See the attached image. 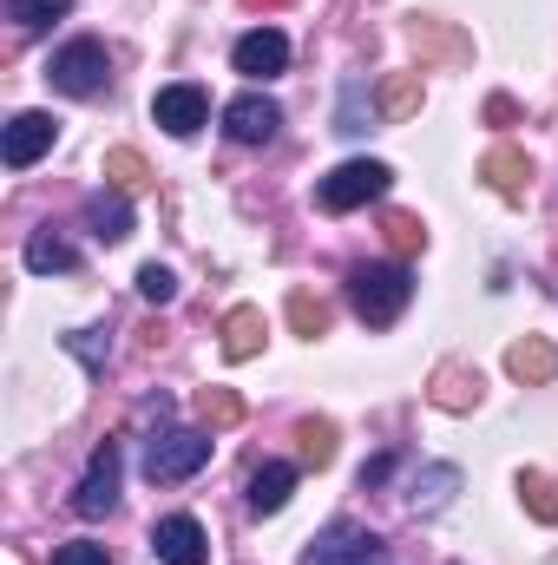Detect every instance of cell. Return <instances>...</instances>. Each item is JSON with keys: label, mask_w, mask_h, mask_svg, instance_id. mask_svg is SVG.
Here are the masks:
<instances>
[{"label": "cell", "mask_w": 558, "mask_h": 565, "mask_svg": "<svg viewBox=\"0 0 558 565\" xmlns=\"http://www.w3.org/2000/svg\"><path fill=\"white\" fill-rule=\"evenodd\" d=\"M106 178H112V191H139V184H151V164H144L132 145H112L106 151Z\"/></svg>", "instance_id": "cell-22"}, {"label": "cell", "mask_w": 558, "mask_h": 565, "mask_svg": "<svg viewBox=\"0 0 558 565\" xmlns=\"http://www.w3.org/2000/svg\"><path fill=\"white\" fill-rule=\"evenodd\" d=\"M264 335H270V329H264V309H230V316H224V355H230V362H250V355L264 349Z\"/></svg>", "instance_id": "cell-20"}, {"label": "cell", "mask_w": 558, "mask_h": 565, "mask_svg": "<svg viewBox=\"0 0 558 565\" xmlns=\"http://www.w3.org/2000/svg\"><path fill=\"white\" fill-rule=\"evenodd\" d=\"M388 184H395V171L382 158H348L315 184V198H322V211H362V204L388 198Z\"/></svg>", "instance_id": "cell-4"}, {"label": "cell", "mask_w": 558, "mask_h": 565, "mask_svg": "<svg viewBox=\"0 0 558 565\" xmlns=\"http://www.w3.org/2000/svg\"><path fill=\"white\" fill-rule=\"evenodd\" d=\"M375 99H382V119H388V126H401V119H415V113H420L427 86H420V73H388V79L375 86Z\"/></svg>", "instance_id": "cell-19"}, {"label": "cell", "mask_w": 558, "mask_h": 565, "mask_svg": "<svg viewBox=\"0 0 558 565\" xmlns=\"http://www.w3.org/2000/svg\"><path fill=\"white\" fill-rule=\"evenodd\" d=\"M20 257H26V270H33V277H66V270H79V250H73L53 224H46V231H33Z\"/></svg>", "instance_id": "cell-17"}, {"label": "cell", "mask_w": 558, "mask_h": 565, "mask_svg": "<svg viewBox=\"0 0 558 565\" xmlns=\"http://www.w3.org/2000/svg\"><path fill=\"white\" fill-rule=\"evenodd\" d=\"M250 7H277V0H250Z\"/></svg>", "instance_id": "cell-34"}, {"label": "cell", "mask_w": 558, "mask_h": 565, "mask_svg": "<svg viewBox=\"0 0 558 565\" xmlns=\"http://www.w3.org/2000/svg\"><path fill=\"white\" fill-rule=\"evenodd\" d=\"M415 296V277L408 264H355L348 270V309L368 322V329H388Z\"/></svg>", "instance_id": "cell-1"}, {"label": "cell", "mask_w": 558, "mask_h": 565, "mask_svg": "<svg viewBox=\"0 0 558 565\" xmlns=\"http://www.w3.org/2000/svg\"><path fill=\"white\" fill-rule=\"evenodd\" d=\"M382 540L368 533V526H355V520H335V526H322L309 546H302V565H382Z\"/></svg>", "instance_id": "cell-5"}, {"label": "cell", "mask_w": 558, "mask_h": 565, "mask_svg": "<svg viewBox=\"0 0 558 565\" xmlns=\"http://www.w3.org/2000/svg\"><path fill=\"white\" fill-rule=\"evenodd\" d=\"M86 231H93L99 244H126V237H132V204H126V191H93V198H86Z\"/></svg>", "instance_id": "cell-14"}, {"label": "cell", "mask_w": 558, "mask_h": 565, "mask_svg": "<svg viewBox=\"0 0 558 565\" xmlns=\"http://www.w3.org/2000/svg\"><path fill=\"white\" fill-rule=\"evenodd\" d=\"M204 422H211V427H230V422H244V402H237L230 388H204Z\"/></svg>", "instance_id": "cell-28"}, {"label": "cell", "mask_w": 558, "mask_h": 565, "mask_svg": "<svg viewBox=\"0 0 558 565\" xmlns=\"http://www.w3.org/2000/svg\"><path fill=\"white\" fill-rule=\"evenodd\" d=\"M204 460H211V434H197V427H164V434H151V447H144V480H151V487H178V480H191Z\"/></svg>", "instance_id": "cell-3"}, {"label": "cell", "mask_w": 558, "mask_h": 565, "mask_svg": "<svg viewBox=\"0 0 558 565\" xmlns=\"http://www.w3.org/2000/svg\"><path fill=\"white\" fill-rule=\"evenodd\" d=\"M112 507H119V440L93 447V460H86V473L73 487V513L79 520H106Z\"/></svg>", "instance_id": "cell-6"}, {"label": "cell", "mask_w": 558, "mask_h": 565, "mask_svg": "<svg viewBox=\"0 0 558 565\" xmlns=\"http://www.w3.org/2000/svg\"><path fill=\"white\" fill-rule=\"evenodd\" d=\"M296 440H302V467H329L335 460V427L329 422H302Z\"/></svg>", "instance_id": "cell-25"}, {"label": "cell", "mask_w": 558, "mask_h": 565, "mask_svg": "<svg viewBox=\"0 0 558 565\" xmlns=\"http://www.w3.org/2000/svg\"><path fill=\"white\" fill-rule=\"evenodd\" d=\"M506 375L526 382V388H546V382H558V349L546 342V335L513 342V349H506Z\"/></svg>", "instance_id": "cell-12"}, {"label": "cell", "mask_w": 558, "mask_h": 565, "mask_svg": "<svg viewBox=\"0 0 558 565\" xmlns=\"http://www.w3.org/2000/svg\"><path fill=\"white\" fill-rule=\"evenodd\" d=\"M282 126V106L270 99V93H237L230 106H224V132L237 145H270Z\"/></svg>", "instance_id": "cell-9"}, {"label": "cell", "mask_w": 558, "mask_h": 565, "mask_svg": "<svg viewBox=\"0 0 558 565\" xmlns=\"http://www.w3.org/2000/svg\"><path fill=\"white\" fill-rule=\"evenodd\" d=\"M375 119H382V99L368 93V79H342V99H335V132H342V139H362V132H375Z\"/></svg>", "instance_id": "cell-13"}, {"label": "cell", "mask_w": 558, "mask_h": 565, "mask_svg": "<svg viewBox=\"0 0 558 565\" xmlns=\"http://www.w3.org/2000/svg\"><path fill=\"white\" fill-rule=\"evenodd\" d=\"M139 422H158V427H164V422H171V395H151V402L139 408Z\"/></svg>", "instance_id": "cell-33"}, {"label": "cell", "mask_w": 558, "mask_h": 565, "mask_svg": "<svg viewBox=\"0 0 558 565\" xmlns=\"http://www.w3.org/2000/svg\"><path fill=\"white\" fill-rule=\"evenodd\" d=\"M151 553L164 565H204L211 559V540H204V526H197L191 513H164V520L151 526Z\"/></svg>", "instance_id": "cell-10"}, {"label": "cell", "mask_w": 558, "mask_h": 565, "mask_svg": "<svg viewBox=\"0 0 558 565\" xmlns=\"http://www.w3.org/2000/svg\"><path fill=\"white\" fill-rule=\"evenodd\" d=\"M230 66H237L244 79H277L282 66H289V40H282L277 26H250V33L230 46Z\"/></svg>", "instance_id": "cell-11"}, {"label": "cell", "mask_w": 558, "mask_h": 565, "mask_svg": "<svg viewBox=\"0 0 558 565\" xmlns=\"http://www.w3.org/2000/svg\"><path fill=\"white\" fill-rule=\"evenodd\" d=\"M53 565H106V546L99 540H66V546H53Z\"/></svg>", "instance_id": "cell-31"}, {"label": "cell", "mask_w": 558, "mask_h": 565, "mask_svg": "<svg viewBox=\"0 0 558 565\" xmlns=\"http://www.w3.org/2000/svg\"><path fill=\"white\" fill-rule=\"evenodd\" d=\"M46 86L66 93V99H99V93L112 86V53H106V40H93V33L66 40V46L46 60Z\"/></svg>", "instance_id": "cell-2"}, {"label": "cell", "mask_w": 558, "mask_h": 565, "mask_svg": "<svg viewBox=\"0 0 558 565\" xmlns=\"http://www.w3.org/2000/svg\"><path fill=\"white\" fill-rule=\"evenodd\" d=\"M480 178H486L500 198H526V184H533V164H526V151H513V145H493V151L480 158Z\"/></svg>", "instance_id": "cell-16"}, {"label": "cell", "mask_w": 558, "mask_h": 565, "mask_svg": "<svg viewBox=\"0 0 558 565\" xmlns=\"http://www.w3.org/2000/svg\"><path fill=\"white\" fill-rule=\"evenodd\" d=\"M204 119H211V93H204V86L178 79V86H158V93H151V126H164L171 139L204 132Z\"/></svg>", "instance_id": "cell-7"}, {"label": "cell", "mask_w": 558, "mask_h": 565, "mask_svg": "<svg viewBox=\"0 0 558 565\" xmlns=\"http://www.w3.org/2000/svg\"><path fill=\"white\" fill-rule=\"evenodd\" d=\"M388 244L408 257V250H420V244H427V224H420V217H408V211H395V217H388Z\"/></svg>", "instance_id": "cell-29"}, {"label": "cell", "mask_w": 558, "mask_h": 565, "mask_svg": "<svg viewBox=\"0 0 558 565\" xmlns=\"http://www.w3.org/2000/svg\"><path fill=\"white\" fill-rule=\"evenodd\" d=\"M453 493H460V467L453 460H433V467H420L415 480H408V507L415 513H440Z\"/></svg>", "instance_id": "cell-18"}, {"label": "cell", "mask_w": 558, "mask_h": 565, "mask_svg": "<svg viewBox=\"0 0 558 565\" xmlns=\"http://www.w3.org/2000/svg\"><path fill=\"white\" fill-rule=\"evenodd\" d=\"M519 500L533 507V520H546V526L558 520V487L546 473H519Z\"/></svg>", "instance_id": "cell-26"}, {"label": "cell", "mask_w": 558, "mask_h": 565, "mask_svg": "<svg viewBox=\"0 0 558 565\" xmlns=\"http://www.w3.org/2000/svg\"><path fill=\"white\" fill-rule=\"evenodd\" d=\"M289 493H296V467H289V460H264V467L250 473V513H257V520L282 513Z\"/></svg>", "instance_id": "cell-15"}, {"label": "cell", "mask_w": 558, "mask_h": 565, "mask_svg": "<svg viewBox=\"0 0 558 565\" xmlns=\"http://www.w3.org/2000/svg\"><path fill=\"white\" fill-rule=\"evenodd\" d=\"M433 402L453 408V415L473 408V402H480V375H466V369H440V375H433Z\"/></svg>", "instance_id": "cell-21"}, {"label": "cell", "mask_w": 558, "mask_h": 565, "mask_svg": "<svg viewBox=\"0 0 558 565\" xmlns=\"http://www.w3.org/2000/svg\"><path fill=\"white\" fill-rule=\"evenodd\" d=\"M289 322H296V335H309V342H315V335L329 329V302H322V296H309V289H296V296H289Z\"/></svg>", "instance_id": "cell-24"}, {"label": "cell", "mask_w": 558, "mask_h": 565, "mask_svg": "<svg viewBox=\"0 0 558 565\" xmlns=\"http://www.w3.org/2000/svg\"><path fill=\"white\" fill-rule=\"evenodd\" d=\"M66 349H73V355H79V362H86L93 375H99V369L112 362V342H106V329H79V335H66Z\"/></svg>", "instance_id": "cell-27"}, {"label": "cell", "mask_w": 558, "mask_h": 565, "mask_svg": "<svg viewBox=\"0 0 558 565\" xmlns=\"http://www.w3.org/2000/svg\"><path fill=\"white\" fill-rule=\"evenodd\" d=\"M60 13H73V0H7V20H13L20 33H40V26L60 20Z\"/></svg>", "instance_id": "cell-23"}, {"label": "cell", "mask_w": 558, "mask_h": 565, "mask_svg": "<svg viewBox=\"0 0 558 565\" xmlns=\"http://www.w3.org/2000/svg\"><path fill=\"white\" fill-rule=\"evenodd\" d=\"M139 296L144 302H171V296H178V277H171L164 264H144L139 270Z\"/></svg>", "instance_id": "cell-30"}, {"label": "cell", "mask_w": 558, "mask_h": 565, "mask_svg": "<svg viewBox=\"0 0 558 565\" xmlns=\"http://www.w3.org/2000/svg\"><path fill=\"white\" fill-rule=\"evenodd\" d=\"M388 473H395V454H375V460L362 467V493H368V487H388Z\"/></svg>", "instance_id": "cell-32"}, {"label": "cell", "mask_w": 558, "mask_h": 565, "mask_svg": "<svg viewBox=\"0 0 558 565\" xmlns=\"http://www.w3.org/2000/svg\"><path fill=\"white\" fill-rule=\"evenodd\" d=\"M53 139H60V119H53V113H13L7 132H0V158H7V171H26L33 158H46Z\"/></svg>", "instance_id": "cell-8"}]
</instances>
